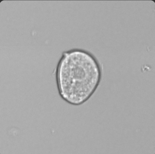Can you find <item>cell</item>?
Masks as SVG:
<instances>
[{"mask_svg": "<svg viewBox=\"0 0 155 154\" xmlns=\"http://www.w3.org/2000/svg\"><path fill=\"white\" fill-rule=\"evenodd\" d=\"M56 79L59 94L68 103L81 105L88 101L101 79L100 64L85 50L74 49L64 52L56 66Z\"/></svg>", "mask_w": 155, "mask_h": 154, "instance_id": "obj_1", "label": "cell"}]
</instances>
